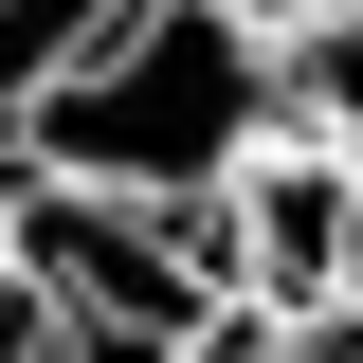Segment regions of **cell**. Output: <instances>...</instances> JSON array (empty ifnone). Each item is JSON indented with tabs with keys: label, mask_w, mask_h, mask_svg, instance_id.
Listing matches in <instances>:
<instances>
[{
	"label": "cell",
	"mask_w": 363,
	"mask_h": 363,
	"mask_svg": "<svg viewBox=\"0 0 363 363\" xmlns=\"http://www.w3.org/2000/svg\"><path fill=\"white\" fill-rule=\"evenodd\" d=\"M272 109H291V91H272V37L236 18V0H128V18L0 128V164L91 182V200H182V218H200L218 164L272 128Z\"/></svg>",
	"instance_id": "cell-1"
},
{
	"label": "cell",
	"mask_w": 363,
	"mask_h": 363,
	"mask_svg": "<svg viewBox=\"0 0 363 363\" xmlns=\"http://www.w3.org/2000/svg\"><path fill=\"white\" fill-rule=\"evenodd\" d=\"M327 236H345V145L272 109V128L218 164V200H200L218 309H272V327H309V309H327Z\"/></svg>",
	"instance_id": "cell-2"
},
{
	"label": "cell",
	"mask_w": 363,
	"mask_h": 363,
	"mask_svg": "<svg viewBox=\"0 0 363 363\" xmlns=\"http://www.w3.org/2000/svg\"><path fill=\"white\" fill-rule=\"evenodd\" d=\"M272 91H291V128L363 145V0L345 18H291V37H272Z\"/></svg>",
	"instance_id": "cell-3"
},
{
	"label": "cell",
	"mask_w": 363,
	"mask_h": 363,
	"mask_svg": "<svg viewBox=\"0 0 363 363\" xmlns=\"http://www.w3.org/2000/svg\"><path fill=\"white\" fill-rule=\"evenodd\" d=\"M109 18H128V0H0V128H18V109H37V91L73 73L91 37H109Z\"/></svg>",
	"instance_id": "cell-4"
},
{
	"label": "cell",
	"mask_w": 363,
	"mask_h": 363,
	"mask_svg": "<svg viewBox=\"0 0 363 363\" xmlns=\"http://www.w3.org/2000/svg\"><path fill=\"white\" fill-rule=\"evenodd\" d=\"M182 363H345V327H327V309H309V327H272V309H218Z\"/></svg>",
	"instance_id": "cell-5"
},
{
	"label": "cell",
	"mask_w": 363,
	"mask_h": 363,
	"mask_svg": "<svg viewBox=\"0 0 363 363\" xmlns=\"http://www.w3.org/2000/svg\"><path fill=\"white\" fill-rule=\"evenodd\" d=\"M18 363H182V345H145V327H73V309H37V345Z\"/></svg>",
	"instance_id": "cell-6"
},
{
	"label": "cell",
	"mask_w": 363,
	"mask_h": 363,
	"mask_svg": "<svg viewBox=\"0 0 363 363\" xmlns=\"http://www.w3.org/2000/svg\"><path fill=\"white\" fill-rule=\"evenodd\" d=\"M327 309H363V145H345V236H327Z\"/></svg>",
	"instance_id": "cell-7"
},
{
	"label": "cell",
	"mask_w": 363,
	"mask_h": 363,
	"mask_svg": "<svg viewBox=\"0 0 363 363\" xmlns=\"http://www.w3.org/2000/svg\"><path fill=\"white\" fill-rule=\"evenodd\" d=\"M236 18H255V37H291V18H345V0H236Z\"/></svg>",
	"instance_id": "cell-8"
},
{
	"label": "cell",
	"mask_w": 363,
	"mask_h": 363,
	"mask_svg": "<svg viewBox=\"0 0 363 363\" xmlns=\"http://www.w3.org/2000/svg\"><path fill=\"white\" fill-rule=\"evenodd\" d=\"M327 327H345V363H363V309H327Z\"/></svg>",
	"instance_id": "cell-9"
}]
</instances>
